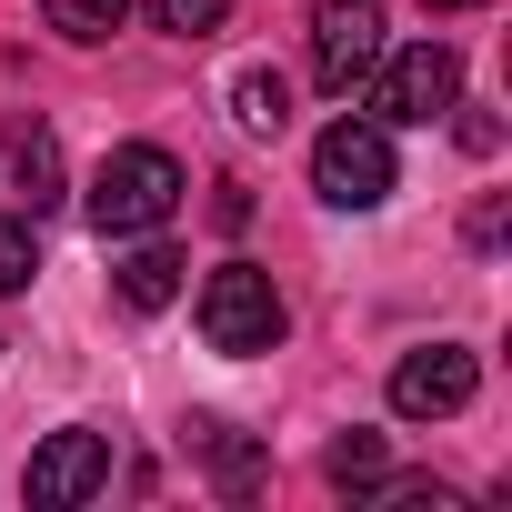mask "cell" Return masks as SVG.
<instances>
[{"label":"cell","instance_id":"3957f363","mask_svg":"<svg viewBox=\"0 0 512 512\" xmlns=\"http://www.w3.org/2000/svg\"><path fill=\"white\" fill-rule=\"evenodd\" d=\"M282 292H272V272H251V262H221L211 282H201V342L211 352H231V362H251V352H282Z\"/></svg>","mask_w":512,"mask_h":512},{"label":"cell","instance_id":"8fae6325","mask_svg":"<svg viewBox=\"0 0 512 512\" xmlns=\"http://www.w3.org/2000/svg\"><path fill=\"white\" fill-rule=\"evenodd\" d=\"M41 21H51L61 41H81V51H91V41H111V31L131 21V0H41Z\"/></svg>","mask_w":512,"mask_h":512},{"label":"cell","instance_id":"2e32d148","mask_svg":"<svg viewBox=\"0 0 512 512\" xmlns=\"http://www.w3.org/2000/svg\"><path fill=\"white\" fill-rule=\"evenodd\" d=\"M211 221H221V231H241V221H251V191H241V181H221V201H211Z\"/></svg>","mask_w":512,"mask_h":512},{"label":"cell","instance_id":"52a82bcc","mask_svg":"<svg viewBox=\"0 0 512 512\" xmlns=\"http://www.w3.org/2000/svg\"><path fill=\"white\" fill-rule=\"evenodd\" d=\"M91 492H111V432H51L41 452H31V502L41 512H71V502H91Z\"/></svg>","mask_w":512,"mask_h":512},{"label":"cell","instance_id":"ba28073f","mask_svg":"<svg viewBox=\"0 0 512 512\" xmlns=\"http://www.w3.org/2000/svg\"><path fill=\"white\" fill-rule=\"evenodd\" d=\"M0 151H11V181H21L31 211L61 201V141H51V121H11V141H0Z\"/></svg>","mask_w":512,"mask_h":512},{"label":"cell","instance_id":"7c38bea8","mask_svg":"<svg viewBox=\"0 0 512 512\" xmlns=\"http://www.w3.org/2000/svg\"><path fill=\"white\" fill-rule=\"evenodd\" d=\"M191 442L211 452V472H221V492H251V482H262V452H251L231 422H191Z\"/></svg>","mask_w":512,"mask_h":512},{"label":"cell","instance_id":"9a60e30c","mask_svg":"<svg viewBox=\"0 0 512 512\" xmlns=\"http://www.w3.org/2000/svg\"><path fill=\"white\" fill-rule=\"evenodd\" d=\"M31 272H41L31 221H11V211H0V292H31Z\"/></svg>","mask_w":512,"mask_h":512},{"label":"cell","instance_id":"5b68a950","mask_svg":"<svg viewBox=\"0 0 512 512\" xmlns=\"http://www.w3.org/2000/svg\"><path fill=\"white\" fill-rule=\"evenodd\" d=\"M382 51H392L382 41V0H322V11H312V81L332 101H352Z\"/></svg>","mask_w":512,"mask_h":512},{"label":"cell","instance_id":"e0dca14e","mask_svg":"<svg viewBox=\"0 0 512 512\" xmlns=\"http://www.w3.org/2000/svg\"><path fill=\"white\" fill-rule=\"evenodd\" d=\"M422 11H482V0H422Z\"/></svg>","mask_w":512,"mask_h":512},{"label":"cell","instance_id":"277c9868","mask_svg":"<svg viewBox=\"0 0 512 512\" xmlns=\"http://www.w3.org/2000/svg\"><path fill=\"white\" fill-rule=\"evenodd\" d=\"M312 191L332 211H382L392 201V131L382 121H332L312 141Z\"/></svg>","mask_w":512,"mask_h":512},{"label":"cell","instance_id":"30bf717a","mask_svg":"<svg viewBox=\"0 0 512 512\" xmlns=\"http://www.w3.org/2000/svg\"><path fill=\"white\" fill-rule=\"evenodd\" d=\"M231 121H241L251 141H282V131H292V81H282V71H241V81H231Z\"/></svg>","mask_w":512,"mask_h":512},{"label":"cell","instance_id":"8992f818","mask_svg":"<svg viewBox=\"0 0 512 512\" xmlns=\"http://www.w3.org/2000/svg\"><path fill=\"white\" fill-rule=\"evenodd\" d=\"M472 392H482V362H472L462 342H422V352L392 362V412H402V422H452Z\"/></svg>","mask_w":512,"mask_h":512},{"label":"cell","instance_id":"7a4b0ae2","mask_svg":"<svg viewBox=\"0 0 512 512\" xmlns=\"http://www.w3.org/2000/svg\"><path fill=\"white\" fill-rule=\"evenodd\" d=\"M442 111H462V51L452 41H412V51L372 61V121L382 131H422Z\"/></svg>","mask_w":512,"mask_h":512},{"label":"cell","instance_id":"9c48e42d","mask_svg":"<svg viewBox=\"0 0 512 512\" xmlns=\"http://www.w3.org/2000/svg\"><path fill=\"white\" fill-rule=\"evenodd\" d=\"M121 302H131V312H171V302H181V251H171V241L121 251Z\"/></svg>","mask_w":512,"mask_h":512},{"label":"cell","instance_id":"4fadbf2b","mask_svg":"<svg viewBox=\"0 0 512 512\" xmlns=\"http://www.w3.org/2000/svg\"><path fill=\"white\" fill-rule=\"evenodd\" d=\"M322 472H332V482H342V492H372V482H382V432H342V442H332V462H322Z\"/></svg>","mask_w":512,"mask_h":512},{"label":"cell","instance_id":"6da1fadb","mask_svg":"<svg viewBox=\"0 0 512 512\" xmlns=\"http://www.w3.org/2000/svg\"><path fill=\"white\" fill-rule=\"evenodd\" d=\"M181 191H191V181H181V161H171L161 141H121V151H101L81 211H91L101 241H141V231H161V221L181 211Z\"/></svg>","mask_w":512,"mask_h":512},{"label":"cell","instance_id":"5bb4252c","mask_svg":"<svg viewBox=\"0 0 512 512\" xmlns=\"http://www.w3.org/2000/svg\"><path fill=\"white\" fill-rule=\"evenodd\" d=\"M151 21H161L171 41H211V31L231 21V0H151Z\"/></svg>","mask_w":512,"mask_h":512}]
</instances>
